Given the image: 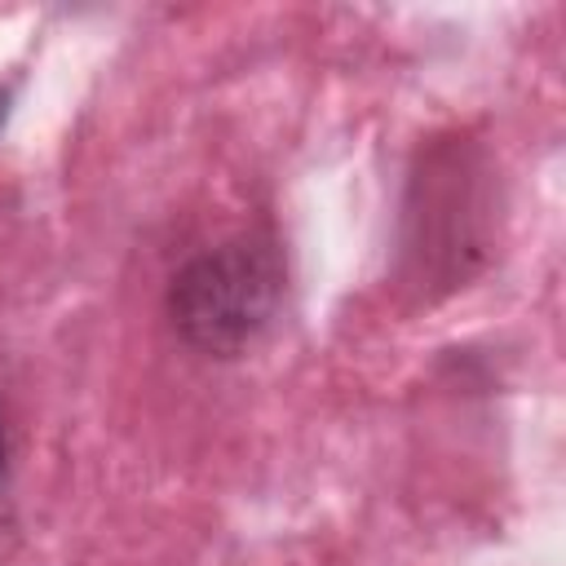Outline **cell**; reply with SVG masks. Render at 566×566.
I'll return each instance as SVG.
<instances>
[{
    "mask_svg": "<svg viewBox=\"0 0 566 566\" xmlns=\"http://www.w3.org/2000/svg\"><path fill=\"white\" fill-rule=\"evenodd\" d=\"M279 301L283 261L256 239H234L190 256L168 287V314L181 340L217 358L243 354L270 327Z\"/></svg>",
    "mask_w": 566,
    "mask_h": 566,
    "instance_id": "1",
    "label": "cell"
},
{
    "mask_svg": "<svg viewBox=\"0 0 566 566\" xmlns=\"http://www.w3.org/2000/svg\"><path fill=\"white\" fill-rule=\"evenodd\" d=\"M4 460H9V442H4V416H0V482H4Z\"/></svg>",
    "mask_w": 566,
    "mask_h": 566,
    "instance_id": "2",
    "label": "cell"
},
{
    "mask_svg": "<svg viewBox=\"0 0 566 566\" xmlns=\"http://www.w3.org/2000/svg\"><path fill=\"white\" fill-rule=\"evenodd\" d=\"M4 115H9V88H0V124H4Z\"/></svg>",
    "mask_w": 566,
    "mask_h": 566,
    "instance_id": "3",
    "label": "cell"
}]
</instances>
